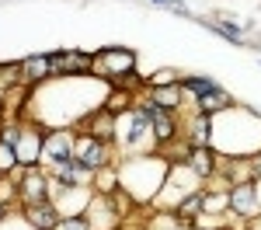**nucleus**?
Masks as SVG:
<instances>
[{
  "label": "nucleus",
  "mask_w": 261,
  "mask_h": 230,
  "mask_svg": "<svg viewBox=\"0 0 261 230\" xmlns=\"http://www.w3.org/2000/svg\"><path fill=\"white\" fill-rule=\"evenodd\" d=\"M185 87H192V91H195V94H209V91H216V84L213 81H202V77H192V81H185Z\"/></svg>",
  "instance_id": "nucleus-14"
},
{
  "label": "nucleus",
  "mask_w": 261,
  "mask_h": 230,
  "mask_svg": "<svg viewBox=\"0 0 261 230\" xmlns=\"http://www.w3.org/2000/svg\"><path fill=\"white\" fill-rule=\"evenodd\" d=\"M188 164H192V171H195V174H199V178H209V174H213V154H209V150H205V146H192V150H188Z\"/></svg>",
  "instance_id": "nucleus-8"
},
{
  "label": "nucleus",
  "mask_w": 261,
  "mask_h": 230,
  "mask_svg": "<svg viewBox=\"0 0 261 230\" xmlns=\"http://www.w3.org/2000/svg\"><path fill=\"white\" fill-rule=\"evenodd\" d=\"M150 101L161 105L164 112H167V108H178L181 105V87L178 84H171V87H150Z\"/></svg>",
  "instance_id": "nucleus-9"
},
{
  "label": "nucleus",
  "mask_w": 261,
  "mask_h": 230,
  "mask_svg": "<svg viewBox=\"0 0 261 230\" xmlns=\"http://www.w3.org/2000/svg\"><path fill=\"white\" fill-rule=\"evenodd\" d=\"M136 66V56L129 49H101L98 60H94V70L98 73H108V77H122V73H133Z\"/></svg>",
  "instance_id": "nucleus-1"
},
{
  "label": "nucleus",
  "mask_w": 261,
  "mask_h": 230,
  "mask_svg": "<svg viewBox=\"0 0 261 230\" xmlns=\"http://www.w3.org/2000/svg\"><path fill=\"white\" fill-rule=\"evenodd\" d=\"M56 230H91V227H87V220H66V223H60Z\"/></svg>",
  "instance_id": "nucleus-15"
},
{
  "label": "nucleus",
  "mask_w": 261,
  "mask_h": 230,
  "mask_svg": "<svg viewBox=\"0 0 261 230\" xmlns=\"http://www.w3.org/2000/svg\"><path fill=\"white\" fill-rule=\"evenodd\" d=\"M53 73H66V77H77V73H91L94 60L84 56V53H60V56H49Z\"/></svg>",
  "instance_id": "nucleus-3"
},
{
  "label": "nucleus",
  "mask_w": 261,
  "mask_h": 230,
  "mask_svg": "<svg viewBox=\"0 0 261 230\" xmlns=\"http://www.w3.org/2000/svg\"><path fill=\"white\" fill-rule=\"evenodd\" d=\"M24 73L35 81V77H45V73H53V66H49V56H32V60L24 63Z\"/></svg>",
  "instance_id": "nucleus-10"
},
{
  "label": "nucleus",
  "mask_w": 261,
  "mask_h": 230,
  "mask_svg": "<svg viewBox=\"0 0 261 230\" xmlns=\"http://www.w3.org/2000/svg\"><path fill=\"white\" fill-rule=\"evenodd\" d=\"M105 157H108V150H105V143H101L98 136H94V140L84 136V140L73 143V161H77L84 171H98V167L105 164Z\"/></svg>",
  "instance_id": "nucleus-2"
},
{
  "label": "nucleus",
  "mask_w": 261,
  "mask_h": 230,
  "mask_svg": "<svg viewBox=\"0 0 261 230\" xmlns=\"http://www.w3.org/2000/svg\"><path fill=\"white\" fill-rule=\"evenodd\" d=\"M42 161H45V164H53L56 171H63L66 164H73V146H70V136L56 133V136L45 143V150H42Z\"/></svg>",
  "instance_id": "nucleus-4"
},
{
  "label": "nucleus",
  "mask_w": 261,
  "mask_h": 230,
  "mask_svg": "<svg viewBox=\"0 0 261 230\" xmlns=\"http://www.w3.org/2000/svg\"><path fill=\"white\" fill-rule=\"evenodd\" d=\"M0 216H4V206H0Z\"/></svg>",
  "instance_id": "nucleus-16"
},
{
  "label": "nucleus",
  "mask_w": 261,
  "mask_h": 230,
  "mask_svg": "<svg viewBox=\"0 0 261 230\" xmlns=\"http://www.w3.org/2000/svg\"><path fill=\"white\" fill-rule=\"evenodd\" d=\"M205 140H209V115H202L195 119V146H205Z\"/></svg>",
  "instance_id": "nucleus-13"
},
{
  "label": "nucleus",
  "mask_w": 261,
  "mask_h": 230,
  "mask_svg": "<svg viewBox=\"0 0 261 230\" xmlns=\"http://www.w3.org/2000/svg\"><path fill=\"white\" fill-rule=\"evenodd\" d=\"M21 199H24V202H42V199H45V178H42L39 171H24Z\"/></svg>",
  "instance_id": "nucleus-6"
},
{
  "label": "nucleus",
  "mask_w": 261,
  "mask_h": 230,
  "mask_svg": "<svg viewBox=\"0 0 261 230\" xmlns=\"http://www.w3.org/2000/svg\"><path fill=\"white\" fill-rule=\"evenodd\" d=\"M199 209H202V195H188V199L178 206V216H181V220H188V216L199 213Z\"/></svg>",
  "instance_id": "nucleus-12"
},
{
  "label": "nucleus",
  "mask_w": 261,
  "mask_h": 230,
  "mask_svg": "<svg viewBox=\"0 0 261 230\" xmlns=\"http://www.w3.org/2000/svg\"><path fill=\"white\" fill-rule=\"evenodd\" d=\"M24 216H28L32 227H39V230H56V227H60L56 209L49 206L45 199H42V202H24Z\"/></svg>",
  "instance_id": "nucleus-5"
},
{
  "label": "nucleus",
  "mask_w": 261,
  "mask_h": 230,
  "mask_svg": "<svg viewBox=\"0 0 261 230\" xmlns=\"http://www.w3.org/2000/svg\"><path fill=\"white\" fill-rule=\"evenodd\" d=\"M230 105H233V98H230L226 91L216 87V91H209V94H202V98H199V112H202V115H213V112H223V108H230Z\"/></svg>",
  "instance_id": "nucleus-7"
},
{
  "label": "nucleus",
  "mask_w": 261,
  "mask_h": 230,
  "mask_svg": "<svg viewBox=\"0 0 261 230\" xmlns=\"http://www.w3.org/2000/svg\"><path fill=\"white\" fill-rule=\"evenodd\" d=\"M18 164V154H14V143L11 140H0V171H11Z\"/></svg>",
  "instance_id": "nucleus-11"
}]
</instances>
